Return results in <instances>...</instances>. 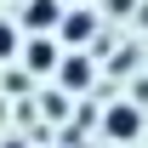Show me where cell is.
<instances>
[{"instance_id": "6da1fadb", "label": "cell", "mask_w": 148, "mask_h": 148, "mask_svg": "<svg viewBox=\"0 0 148 148\" xmlns=\"http://www.w3.org/2000/svg\"><path fill=\"white\" fill-rule=\"evenodd\" d=\"M103 137H108V143H137V137H143V108H137V103H114V108L103 114Z\"/></svg>"}, {"instance_id": "7a4b0ae2", "label": "cell", "mask_w": 148, "mask_h": 148, "mask_svg": "<svg viewBox=\"0 0 148 148\" xmlns=\"http://www.w3.org/2000/svg\"><path fill=\"white\" fill-rule=\"evenodd\" d=\"M63 0H23V34H57V23H63Z\"/></svg>"}, {"instance_id": "3957f363", "label": "cell", "mask_w": 148, "mask_h": 148, "mask_svg": "<svg viewBox=\"0 0 148 148\" xmlns=\"http://www.w3.org/2000/svg\"><path fill=\"white\" fill-rule=\"evenodd\" d=\"M17 57L29 63V74H57V63H63V51H57V40H51V34H29Z\"/></svg>"}, {"instance_id": "277c9868", "label": "cell", "mask_w": 148, "mask_h": 148, "mask_svg": "<svg viewBox=\"0 0 148 148\" xmlns=\"http://www.w3.org/2000/svg\"><path fill=\"white\" fill-rule=\"evenodd\" d=\"M91 34H97V12L91 6H69L63 23H57V40H63V46H86Z\"/></svg>"}, {"instance_id": "5b68a950", "label": "cell", "mask_w": 148, "mask_h": 148, "mask_svg": "<svg viewBox=\"0 0 148 148\" xmlns=\"http://www.w3.org/2000/svg\"><path fill=\"white\" fill-rule=\"evenodd\" d=\"M57 86H63V91H86V86H91V57L86 51L63 57V63H57Z\"/></svg>"}, {"instance_id": "8992f818", "label": "cell", "mask_w": 148, "mask_h": 148, "mask_svg": "<svg viewBox=\"0 0 148 148\" xmlns=\"http://www.w3.org/2000/svg\"><path fill=\"white\" fill-rule=\"evenodd\" d=\"M17 51H23V29H17V23H6V17H0V63H12Z\"/></svg>"}, {"instance_id": "52a82bcc", "label": "cell", "mask_w": 148, "mask_h": 148, "mask_svg": "<svg viewBox=\"0 0 148 148\" xmlns=\"http://www.w3.org/2000/svg\"><path fill=\"white\" fill-rule=\"evenodd\" d=\"M108 12H114V17H131V12H137V0H108Z\"/></svg>"}, {"instance_id": "ba28073f", "label": "cell", "mask_w": 148, "mask_h": 148, "mask_svg": "<svg viewBox=\"0 0 148 148\" xmlns=\"http://www.w3.org/2000/svg\"><path fill=\"white\" fill-rule=\"evenodd\" d=\"M6 148H23V143H6Z\"/></svg>"}]
</instances>
